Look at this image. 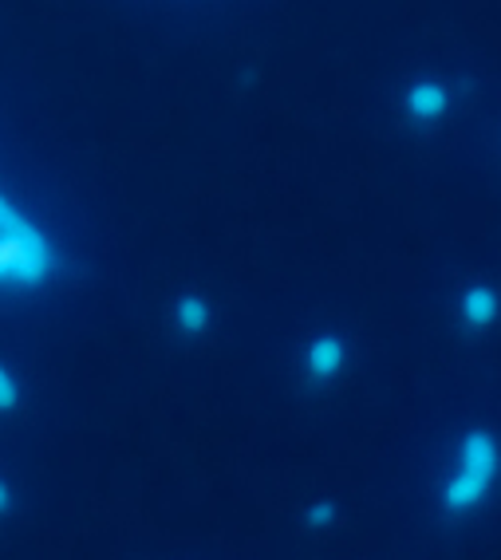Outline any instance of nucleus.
<instances>
[{"instance_id": "obj_1", "label": "nucleus", "mask_w": 501, "mask_h": 560, "mask_svg": "<svg viewBox=\"0 0 501 560\" xmlns=\"http://www.w3.org/2000/svg\"><path fill=\"white\" fill-rule=\"evenodd\" d=\"M60 272V249L40 221L0 186V289L40 292Z\"/></svg>"}, {"instance_id": "obj_2", "label": "nucleus", "mask_w": 501, "mask_h": 560, "mask_svg": "<svg viewBox=\"0 0 501 560\" xmlns=\"http://www.w3.org/2000/svg\"><path fill=\"white\" fill-rule=\"evenodd\" d=\"M501 478V439L486 427H470L454 442L451 470L442 478L439 505L451 521L470 517L474 510H481V501L490 498L493 486Z\"/></svg>"}, {"instance_id": "obj_3", "label": "nucleus", "mask_w": 501, "mask_h": 560, "mask_svg": "<svg viewBox=\"0 0 501 560\" xmlns=\"http://www.w3.org/2000/svg\"><path fill=\"white\" fill-rule=\"evenodd\" d=\"M351 360V343L343 331H312L301 348V375L312 383V387H331L348 371Z\"/></svg>"}, {"instance_id": "obj_4", "label": "nucleus", "mask_w": 501, "mask_h": 560, "mask_svg": "<svg viewBox=\"0 0 501 560\" xmlns=\"http://www.w3.org/2000/svg\"><path fill=\"white\" fill-rule=\"evenodd\" d=\"M454 110V88L439 75H419L403 91V115L415 127H439Z\"/></svg>"}, {"instance_id": "obj_5", "label": "nucleus", "mask_w": 501, "mask_h": 560, "mask_svg": "<svg viewBox=\"0 0 501 560\" xmlns=\"http://www.w3.org/2000/svg\"><path fill=\"white\" fill-rule=\"evenodd\" d=\"M454 316L466 331L481 336V331H493L501 324V289L493 280H470L466 289L458 292L454 301Z\"/></svg>"}, {"instance_id": "obj_6", "label": "nucleus", "mask_w": 501, "mask_h": 560, "mask_svg": "<svg viewBox=\"0 0 501 560\" xmlns=\"http://www.w3.org/2000/svg\"><path fill=\"white\" fill-rule=\"evenodd\" d=\"M171 328L182 340H201L213 328V304L201 292H182L171 304Z\"/></svg>"}, {"instance_id": "obj_7", "label": "nucleus", "mask_w": 501, "mask_h": 560, "mask_svg": "<svg viewBox=\"0 0 501 560\" xmlns=\"http://www.w3.org/2000/svg\"><path fill=\"white\" fill-rule=\"evenodd\" d=\"M336 521H340V510H336V501H328V498L308 501V505H304V513H301V525L308 533H328V529H336Z\"/></svg>"}, {"instance_id": "obj_8", "label": "nucleus", "mask_w": 501, "mask_h": 560, "mask_svg": "<svg viewBox=\"0 0 501 560\" xmlns=\"http://www.w3.org/2000/svg\"><path fill=\"white\" fill-rule=\"evenodd\" d=\"M24 402V383L16 380V371L0 360V415H12V410Z\"/></svg>"}, {"instance_id": "obj_9", "label": "nucleus", "mask_w": 501, "mask_h": 560, "mask_svg": "<svg viewBox=\"0 0 501 560\" xmlns=\"http://www.w3.org/2000/svg\"><path fill=\"white\" fill-rule=\"evenodd\" d=\"M9 510H12V486L4 478H0V517H4Z\"/></svg>"}]
</instances>
